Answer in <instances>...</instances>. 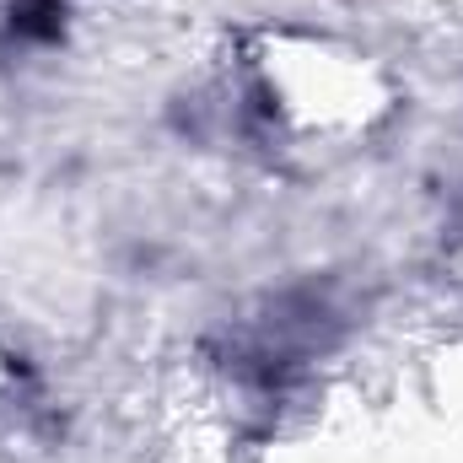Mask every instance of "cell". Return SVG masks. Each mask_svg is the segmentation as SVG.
Wrapping results in <instances>:
<instances>
[{
    "mask_svg": "<svg viewBox=\"0 0 463 463\" xmlns=\"http://www.w3.org/2000/svg\"><path fill=\"white\" fill-rule=\"evenodd\" d=\"M54 16H60V0H22L16 5V27L22 33H38V38H54L60 33Z\"/></svg>",
    "mask_w": 463,
    "mask_h": 463,
    "instance_id": "1",
    "label": "cell"
}]
</instances>
